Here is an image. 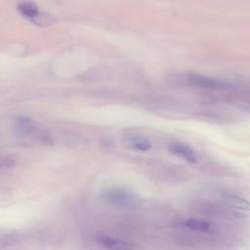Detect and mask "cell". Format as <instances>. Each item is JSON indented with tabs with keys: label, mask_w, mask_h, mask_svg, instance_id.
<instances>
[{
	"label": "cell",
	"mask_w": 250,
	"mask_h": 250,
	"mask_svg": "<svg viewBox=\"0 0 250 250\" xmlns=\"http://www.w3.org/2000/svg\"><path fill=\"white\" fill-rule=\"evenodd\" d=\"M13 127L16 133L21 138L37 141L39 143H52V138L48 132L41 129L38 123L26 115H17L13 118Z\"/></svg>",
	"instance_id": "2"
},
{
	"label": "cell",
	"mask_w": 250,
	"mask_h": 250,
	"mask_svg": "<svg viewBox=\"0 0 250 250\" xmlns=\"http://www.w3.org/2000/svg\"><path fill=\"white\" fill-rule=\"evenodd\" d=\"M178 225L183 228H186L194 231H199V232H209L213 229V226L209 222L199 220V219H194V218L183 219L179 221Z\"/></svg>",
	"instance_id": "5"
},
{
	"label": "cell",
	"mask_w": 250,
	"mask_h": 250,
	"mask_svg": "<svg viewBox=\"0 0 250 250\" xmlns=\"http://www.w3.org/2000/svg\"><path fill=\"white\" fill-rule=\"evenodd\" d=\"M99 242L107 247V248H118V249H131V248H135L136 246L134 244H131L129 242L123 241V240H119L113 237H109V236H101L99 237Z\"/></svg>",
	"instance_id": "8"
},
{
	"label": "cell",
	"mask_w": 250,
	"mask_h": 250,
	"mask_svg": "<svg viewBox=\"0 0 250 250\" xmlns=\"http://www.w3.org/2000/svg\"><path fill=\"white\" fill-rule=\"evenodd\" d=\"M15 165V159L10 156H3L1 159V167L2 168H10Z\"/></svg>",
	"instance_id": "10"
},
{
	"label": "cell",
	"mask_w": 250,
	"mask_h": 250,
	"mask_svg": "<svg viewBox=\"0 0 250 250\" xmlns=\"http://www.w3.org/2000/svg\"><path fill=\"white\" fill-rule=\"evenodd\" d=\"M188 79L190 84L206 89H222L224 84L214 77H210L207 75H202L198 73H190L188 76Z\"/></svg>",
	"instance_id": "3"
},
{
	"label": "cell",
	"mask_w": 250,
	"mask_h": 250,
	"mask_svg": "<svg viewBox=\"0 0 250 250\" xmlns=\"http://www.w3.org/2000/svg\"><path fill=\"white\" fill-rule=\"evenodd\" d=\"M169 150L177 155L178 157L186 160L187 162H189L191 164H195L198 161L197 154L195 151L188 146L181 143H173L169 146Z\"/></svg>",
	"instance_id": "4"
},
{
	"label": "cell",
	"mask_w": 250,
	"mask_h": 250,
	"mask_svg": "<svg viewBox=\"0 0 250 250\" xmlns=\"http://www.w3.org/2000/svg\"><path fill=\"white\" fill-rule=\"evenodd\" d=\"M224 201L226 202V204H228L233 209L242 210V211L250 210V201L242 197H239L237 195H225Z\"/></svg>",
	"instance_id": "9"
},
{
	"label": "cell",
	"mask_w": 250,
	"mask_h": 250,
	"mask_svg": "<svg viewBox=\"0 0 250 250\" xmlns=\"http://www.w3.org/2000/svg\"><path fill=\"white\" fill-rule=\"evenodd\" d=\"M126 142L128 143L129 146L135 150L147 151L152 148L151 143L147 139L140 136H135V135L128 136L126 137Z\"/></svg>",
	"instance_id": "6"
},
{
	"label": "cell",
	"mask_w": 250,
	"mask_h": 250,
	"mask_svg": "<svg viewBox=\"0 0 250 250\" xmlns=\"http://www.w3.org/2000/svg\"><path fill=\"white\" fill-rule=\"evenodd\" d=\"M99 197L104 203L115 208L135 209L141 205V199L136 193L118 187L102 189Z\"/></svg>",
	"instance_id": "1"
},
{
	"label": "cell",
	"mask_w": 250,
	"mask_h": 250,
	"mask_svg": "<svg viewBox=\"0 0 250 250\" xmlns=\"http://www.w3.org/2000/svg\"><path fill=\"white\" fill-rule=\"evenodd\" d=\"M18 11L21 15L27 18L30 21H33L40 13L35 3L31 1H22L18 5Z\"/></svg>",
	"instance_id": "7"
}]
</instances>
